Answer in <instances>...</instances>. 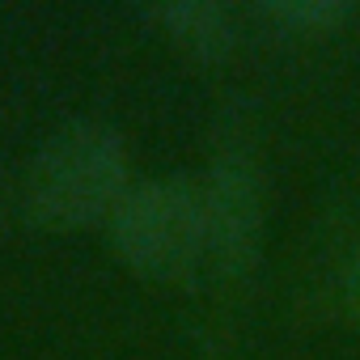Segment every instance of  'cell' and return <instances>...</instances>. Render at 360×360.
I'll use <instances>...</instances> for the list:
<instances>
[{
	"instance_id": "1",
	"label": "cell",
	"mask_w": 360,
	"mask_h": 360,
	"mask_svg": "<svg viewBox=\"0 0 360 360\" xmlns=\"http://www.w3.org/2000/svg\"><path fill=\"white\" fill-rule=\"evenodd\" d=\"M131 157L115 127L81 119L43 140L26 169V208L47 229L110 225L131 191Z\"/></svg>"
},
{
	"instance_id": "2",
	"label": "cell",
	"mask_w": 360,
	"mask_h": 360,
	"mask_svg": "<svg viewBox=\"0 0 360 360\" xmlns=\"http://www.w3.org/2000/svg\"><path fill=\"white\" fill-rule=\"evenodd\" d=\"M110 246L119 263L157 288L208 284V221L200 178L161 174L136 183L110 217Z\"/></svg>"
},
{
	"instance_id": "3",
	"label": "cell",
	"mask_w": 360,
	"mask_h": 360,
	"mask_svg": "<svg viewBox=\"0 0 360 360\" xmlns=\"http://www.w3.org/2000/svg\"><path fill=\"white\" fill-rule=\"evenodd\" d=\"M200 195L208 221V284H238L263 250V183L246 157H221L200 174Z\"/></svg>"
},
{
	"instance_id": "4",
	"label": "cell",
	"mask_w": 360,
	"mask_h": 360,
	"mask_svg": "<svg viewBox=\"0 0 360 360\" xmlns=\"http://www.w3.org/2000/svg\"><path fill=\"white\" fill-rule=\"evenodd\" d=\"M148 22L161 30V39L191 64L217 68L238 51V22L217 0H169L153 5Z\"/></svg>"
},
{
	"instance_id": "5",
	"label": "cell",
	"mask_w": 360,
	"mask_h": 360,
	"mask_svg": "<svg viewBox=\"0 0 360 360\" xmlns=\"http://www.w3.org/2000/svg\"><path fill=\"white\" fill-rule=\"evenodd\" d=\"M259 18L271 22L276 30H292V34H326V30L352 22L356 9L343 5V0H267V5H259Z\"/></svg>"
},
{
	"instance_id": "6",
	"label": "cell",
	"mask_w": 360,
	"mask_h": 360,
	"mask_svg": "<svg viewBox=\"0 0 360 360\" xmlns=\"http://www.w3.org/2000/svg\"><path fill=\"white\" fill-rule=\"evenodd\" d=\"M343 301H347V314H352V322L360 326V255H356V263H352V271H347Z\"/></svg>"
},
{
	"instance_id": "7",
	"label": "cell",
	"mask_w": 360,
	"mask_h": 360,
	"mask_svg": "<svg viewBox=\"0 0 360 360\" xmlns=\"http://www.w3.org/2000/svg\"><path fill=\"white\" fill-rule=\"evenodd\" d=\"M356 22H360V13H356Z\"/></svg>"
}]
</instances>
